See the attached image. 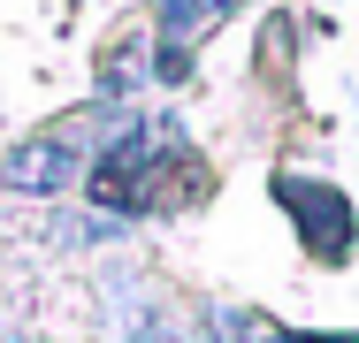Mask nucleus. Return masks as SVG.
I'll list each match as a JSON object with an SVG mask.
<instances>
[{
	"label": "nucleus",
	"mask_w": 359,
	"mask_h": 343,
	"mask_svg": "<svg viewBox=\"0 0 359 343\" xmlns=\"http://www.w3.org/2000/svg\"><path fill=\"white\" fill-rule=\"evenodd\" d=\"M229 8H237V0H229Z\"/></svg>",
	"instance_id": "obj_4"
},
{
	"label": "nucleus",
	"mask_w": 359,
	"mask_h": 343,
	"mask_svg": "<svg viewBox=\"0 0 359 343\" xmlns=\"http://www.w3.org/2000/svg\"><path fill=\"white\" fill-rule=\"evenodd\" d=\"M276 199L290 206V221H298V237H306V252L321 260V267H344L352 260V199L337 191V183H321V176H276Z\"/></svg>",
	"instance_id": "obj_1"
},
{
	"label": "nucleus",
	"mask_w": 359,
	"mask_h": 343,
	"mask_svg": "<svg viewBox=\"0 0 359 343\" xmlns=\"http://www.w3.org/2000/svg\"><path fill=\"white\" fill-rule=\"evenodd\" d=\"M84 168H92V160H84L76 130H46V137H31V145H15V153L0 160V183L23 191V199H62Z\"/></svg>",
	"instance_id": "obj_2"
},
{
	"label": "nucleus",
	"mask_w": 359,
	"mask_h": 343,
	"mask_svg": "<svg viewBox=\"0 0 359 343\" xmlns=\"http://www.w3.org/2000/svg\"><path fill=\"white\" fill-rule=\"evenodd\" d=\"M268 343H359V336H268Z\"/></svg>",
	"instance_id": "obj_3"
}]
</instances>
